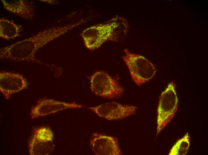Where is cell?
<instances>
[{
	"instance_id": "9",
	"label": "cell",
	"mask_w": 208,
	"mask_h": 155,
	"mask_svg": "<svg viewBox=\"0 0 208 155\" xmlns=\"http://www.w3.org/2000/svg\"><path fill=\"white\" fill-rule=\"evenodd\" d=\"M28 83L22 75L19 73L1 71L0 73V91L7 100L14 94L27 89Z\"/></svg>"
},
{
	"instance_id": "5",
	"label": "cell",
	"mask_w": 208,
	"mask_h": 155,
	"mask_svg": "<svg viewBox=\"0 0 208 155\" xmlns=\"http://www.w3.org/2000/svg\"><path fill=\"white\" fill-rule=\"evenodd\" d=\"M90 84L92 91L97 95L104 98L120 97L124 91L115 80L103 71L96 72L91 76Z\"/></svg>"
},
{
	"instance_id": "3",
	"label": "cell",
	"mask_w": 208,
	"mask_h": 155,
	"mask_svg": "<svg viewBox=\"0 0 208 155\" xmlns=\"http://www.w3.org/2000/svg\"><path fill=\"white\" fill-rule=\"evenodd\" d=\"M122 58L135 83L140 86L149 81L154 76L156 69L154 65L143 56L124 50Z\"/></svg>"
},
{
	"instance_id": "4",
	"label": "cell",
	"mask_w": 208,
	"mask_h": 155,
	"mask_svg": "<svg viewBox=\"0 0 208 155\" xmlns=\"http://www.w3.org/2000/svg\"><path fill=\"white\" fill-rule=\"evenodd\" d=\"M178 104L175 85L171 82L160 96L157 109V135L172 119L177 111Z\"/></svg>"
},
{
	"instance_id": "6",
	"label": "cell",
	"mask_w": 208,
	"mask_h": 155,
	"mask_svg": "<svg viewBox=\"0 0 208 155\" xmlns=\"http://www.w3.org/2000/svg\"><path fill=\"white\" fill-rule=\"evenodd\" d=\"M53 135L51 130L45 127L34 129L28 142V150L30 155H48L54 148Z\"/></svg>"
},
{
	"instance_id": "2",
	"label": "cell",
	"mask_w": 208,
	"mask_h": 155,
	"mask_svg": "<svg viewBox=\"0 0 208 155\" xmlns=\"http://www.w3.org/2000/svg\"><path fill=\"white\" fill-rule=\"evenodd\" d=\"M128 28L126 20L117 17L106 23L87 28L82 32L81 35L86 47L94 50L107 41H118L122 39Z\"/></svg>"
},
{
	"instance_id": "10",
	"label": "cell",
	"mask_w": 208,
	"mask_h": 155,
	"mask_svg": "<svg viewBox=\"0 0 208 155\" xmlns=\"http://www.w3.org/2000/svg\"><path fill=\"white\" fill-rule=\"evenodd\" d=\"M90 145L97 155H120L122 154L117 139L114 137L97 133L92 134Z\"/></svg>"
},
{
	"instance_id": "13",
	"label": "cell",
	"mask_w": 208,
	"mask_h": 155,
	"mask_svg": "<svg viewBox=\"0 0 208 155\" xmlns=\"http://www.w3.org/2000/svg\"><path fill=\"white\" fill-rule=\"evenodd\" d=\"M190 146V137L187 133L178 140L173 146L169 153V155H185Z\"/></svg>"
},
{
	"instance_id": "8",
	"label": "cell",
	"mask_w": 208,
	"mask_h": 155,
	"mask_svg": "<svg viewBox=\"0 0 208 155\" xmlns=\"http://www.w3.org/2000/svg\"><path fill=\"white\" fill-rule=\"evenodd\" d=\"M82 106L75 103H66L42 98L38 100L31 108L30 115L32 119L37 118L55 113L65 109L81 108Z\"/></svg>"
},
{
	"instance_id": "1",
	"label": "cell",
	"mask_w": 208,
	"mask_h": 155,
	"mask_svg": "<svg viewBox=\"0 0 208 155\" xmlns=\"http://www.w3.org/2000/svg\"><path fill=\"white\" fill-rule=\"evenodd\" d=\"M79 24L80 23L47 29L28 38L1 48L0 58L3 60L36 63L47 66L36 58V52Z\"/></svg>"
},
{
	"instance_id": "11",
	"label": "cell",
	"mask_w": 208,
	"mask_h": 155,
	"mask_svg": "<svg viewBox=\"0 0 208 155\" xmlns=\"http://www.w3.org/2000/svg\"><path fill=\"white\" fill-rule=\"evenodd\" d=\"M4 9L24 19L32 20L35 15L33 4L25 0H1Z\"/></svg>"
},
{
	"instance_id": "7",
	"label": "cell",
	"mask_w": 208,
	"mask_h": 155,
	"mask_svg": "<svg viewBox=\"0 0 208 155\" xmlns=\"http://www.w3.org/2000/svg\"><path fill=\"white\" fill-rule=\"evenodd\" d=\"M88 108L99 116L108 120H121L134 114L137 108L133 106L109 102Z\"/></svg>"
},
{
	"instance_id": "12",
	"label": "cell",
	"mask_w": 208,
	"mask_h": 155,
	"mask_svg": "<svg viewBox=\"0 0 208 155\" xmlns=\"http://www.w3.org/2000/svg\"><path fill=\"white\" fill-rule=\"evenodd\" d=\"M21 27L12 21L4 18H0V37L7 40L19 36L22 31Z\"/></svg>"
}]
</instances>
